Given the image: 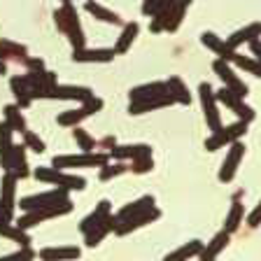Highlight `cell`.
Segmentation results:
<instances>
[{
  "label": "cell",
  "instance_id": "6da1fadb",
  "mask_svg": "<svg viewBox=\"0 0 261 261\" xmlns=\"http://www.w3.org/2000/svg\"><path fill=\"white\" fill-rule=\"evenodd\" d=\"M54 19H56L59 31L70 40L72 49H84L87 47V35H84V28H82L80 16H77V7L72 5V3H68V5H63L61 10H56Z\"/></svg>",
  "mask_w": 261,
  "mask_h": 261
},
{
  "label": "cell",
  "instance_id": "7a4b0ae2",
  "mask_svg": "<svg viewBox=\"0 0 261 261\" xmlns=\"http://www.w3.org/2000/svg\"><path fill=\"white\" fill-rule=\"evenodd\" d=\"M35 179L44 182V185H54L56 189H63V191H82L87 187V179L80 177V175H70V173H63L59 168H49V166H40L35 168Z\"/></svg>",
  "mask_w": 261,
  "mask_h": 261
},
{
  "label": "cell",
  "instance_id": "3957f363",
  "mask_svg": "<svg viewBox=\"0 0 261 261\" xmlns=\"http://www.w3.org/2000/svg\"><path fill=\"white\" fill-rule=\"evenodd\" d=\"M105 163H110L108 152H82V154H63V156H54L51 168H103Z\"/></svg>",
  "mask_w": 261,
  "mask_h": 261
},
{
  "label": "cell",
  "instance_id": "277c9868",
  "mask_svg": "<svg viewBox=\"0 0 261 261\" xmlns=\"http://www.w3.org/2000/svg\"><path fill=\"white\" fill-rule=\"evenodd\" d=\"M72 210V203L70 201H63L59 205H51V207H40V210H31V212H23L21 217L16 219V226L21 231H28V228L38 226V224L47 222V219H54V217H63L68 212Z\"/></svg>",
  "mask_w": 261,
  "mask_h": 261
},
{
  "label": "cell",
  "instance_id": "5b68a950",
  "mask_svg": "<svg viewBox=\"0 0 261 261\" xmlns=\"http://www.w3.org/2000/svg\"><path fill=\"white\" fill-rule=\"evenodd\" d=\"M103 110V100L100 98L93 96L91 100H87V103H82L80 108L75 110H65V112H61L59 117H56V124L59 126H65V128H75L80 121L89 119V117H93L96 112H100Z\"/></svg>",
  "mask_w": 261,
  "mask_h": 261
},
{
  "label": "cell",
  "instance_id": "8992f818",
  "mask_svg": "<svg viewBox=\"0 0 261 261\" xmlns=\"http://www.w3.org/2000/svg\"><path fill=\"white\" fill-rule=\"evenodd\" d=\"M245 133H247V124H245V121H236V124H231V126H222V128L215 130L205 140V149L207 152H217L222 147L238 142Z\"/></svg>",
  "mask_w": 261,
  "mask_h": 261
},
{
  "label": "cell",
  "instance_id": "52a82bcc",
  "mask_svg": "<svg viewBox=\"0 0 261 261\" xmlns=\"http://www.w3.org/2000/svg\"><path fill=\"white\" fill-rule=\"evenodd\" d=\"M215 96H217V103H222L224 108H228L231 112L238 117V121H245V124H250L252 119L256 117V112L250 108V105L245 103V98L236 96L233 91H228L226 87H222L219 91H215Z\"/></svg>",
  "mask_w": 261,
  "mask_h": 261
},
{
  "label": "cell",
  "instance_id": "ba28073f",
  "mask_svg": "<svg viewBox=\"0 0 261 261\" xmlns=\"http://www.w3.org/2000/svg\"><path fill=\"white\" fill-rule=\"evenodd\" d=\"M198 96H201V105H203V114H205V124L207 128L215 133V130L222 128V117H219V108H217V96H215V89L203 82L198 87Z\"/></svg>",
  "mask_w": 261,
  "mask_h": 261
},
{
  "label": "cell",
  "instance_id": "9c48e42d",
  "mask_svg": "<svg viewBox=\"0 0 261 261\" xmlns=\"http://www.w3.org/2000/svg\"><path fill=\"white\" fill-rule=\"evenodd\" d=\"M63 201H70L68 198V191L63 189H51V191H44V194H33L26 196L19 201V207L23 212H31V210H40V207H51V205H59Z\"/></svg>",
  "mask_w": 261,
  "mask_h": 261
},
{
  "label": "cell",
  "instance_id": "30bf717a",
  "mask_svg": "<svg viewBox=\"0 0 261 261\" xmlns=\"http://www.w3.org/2000/svg\"><path fill=\"white\" fill-rule=\"evenodd\" d=\"M245 156V145L243 142H233V145H228V152L226 156H224V163H222V168H219V182H224V185H228V182H233L236 173H238V166L240 161H243Z\"/></svg>",
  "mask_w": 261,
  "mask_h": 261
},
{
  "label": "cell",
  "instance_id": "8fae6325",
  "mask_svg": "<svg viewBox=\"0 0 261 261\" xmlns=\"http://www.w3.org/2000/svg\"><path fill=\"white\" fill-rule=\"evenodd\" d=\"M212 70H215V72L219 75V80L224 82V87H226L228 91H233L236 96H240V98L247 96V84H245V82L240 80L238 75H236V70L226 63V61L217 59L215 63H212Z\"/></svg>",
  "mask_w": 261,
  "mask_h": 261
},
{
  "label": "cell",
  "instance_id": "7c38bea8",
  "mask_svg": "<svg viewBox=\"0 0 261 261\" xmlns=\"http://www.w3.org/2000/svg\"><path fill=\"white\" fill-rule=\"evenodd\" d=\"M44 98H56V100H80L87 103L93 98V91L89 87H75V84H56L54 89H49Z\"/></svg>",
  "mask_w": 261,
  "mask_h": 261
},
{
  "label": "cell",
  "instance_id": "4fadbf2b",
  "mask_svg": "<svg viewBox=\"0 0 261 261\" xmlns=\"http://www.w3.org/2000/svg\"><path fill=\"white\" fill-rule=\"evenodd\" d=\"M159 217H161V210H159V207H149V210L140 212V215H133V217L119 222V224H117V228H114V233H117V236H128L130 231H138V228L147 226V224L156 222Z\"/></svg>",
  "mask_w": 261,
  "mask_h": 261
},
{
  "label": "cell",
  "instance_id": "5bb4252c",
  "mask_svg": "<svg viewBox=\"0 0 261 261\" xmlns=\"http://www.w3.org/2000/svg\"><path fill=\"white\" fill-rule=\"evenodd\" d=\"M219 59L226 61L228 65L243 68L245 72H250V75H254V77H261V63L254 59V56H243L238 49L226 47V51H222V54H219Z\"/></svg>",
  "mask_w": 261,
  "mask_h": 261
},
{
  "label": "cell",
  "instance_id": "9a60e30c",
  "mask_svg": "<svg viewBox=\"0 0 261 261\" xmlns=\"http://www.w3.org/2000/svg\"><path fill=\"white\" fill-rule=\"evenodd\" d=\"M16 185H19V179L14 177L12 173H5L3 179H0V205L5 207L7 217H14V207H16Z\"/></svg>",
  "mask_w": 261,
  "mask_h": 261
},
{
  "label": "cell",
  "instance_id": "2e32d148",
  "mask_svg": "<svg viewBox=\"0 0 261 261\" xmlns=\"http://www.w3.org/2000/svg\"><path fill=\"white\" fill-rule=\"evenodd\" d=\"M159 96H170L168 93V82H149V84H140V87L130 89V93H128L130 103H142V100L159 98Z\"/></svg>",
  "mask_w": 261,
  "mask_h": 261
},
{
  "label": "cell",
  "instance_id": "e0dca14e",
  "mask_svg": "<svg viewBox=\"0 0 261 261\" xmlns=\"http://www.w3.org/2000/svg\"><path fill=\"white\" fill-rule=\"evenodd\" d=\"M110 159L117 161H136L142 156H152V147L149 145H114L112 149H108Z\"/></svg>",
  "mask_w": 261,
  "mask_h": 261
},
{
  "label": "cell",
  "instance_id": "ac0fdd59",
  "mask_svg": "<svg viewBox=\"0 0 261 261\" xmlns=\"http://www.w3.org/2000/svg\"><path fill=\"white\" fill-rule=\"evenodd\" d=\"M114 56V49H72L75 63H110Z\"/></svg>",
  "mask_w": 261,
  "mask_h": 261
},
{
  "label": "cell",
  "instance_id": "d6986e66",
  "mask_svg": "<svg viewBox=\"0 0 261 261\" xmlns=\"http://www.w3.org/2000/svg\"><path fill=\"white\" fill-rule=\"evenodd\" d=\"M12 152H14V130L3 121V124H0V166H3L5 173H10Z\"/></svg>",
  "mask_w": 261,
  "mask_h": 261
},
{
  "label": "cell",
  "instance_id": "ffe728a7",
  "mask_svg": "<svg viewBox=\"0 0 261 261\" xmlns=\"http://www.w3.org/2000/svg\"><path fill=\"white\" fill-rule=\"evenodd\" d=\"M228 240H231V233H226V231L222 228L219 233L212 236L210 243L203 245V250H201V254H198V259H201V261H217V256L226 250Z\"/></svg>",
  "mask_w": 261,
  "mask_h": 261
},
{
  "label": "cell",
  "instance_id": "44dd1931",
  "mask_svg": "<svg viewBox=\"0 0 261 261\" xmlns=\"http://www.w3.org/2000/svg\"><path fill=\"white\" fill-rule=\"evenodd\" d=\"M117 224H119V219L114 217V215L105 217V219H103V224H98L96 228H91V231H89V233L84 236V245H87V247H96V245H100L110 233H114Z\"/></svg>",
  "mask_w": 261,
  "mask_h": 261
},
{
  "label": "cell",
  "instance_id": "7402d4cb",
  "mask_svg": "<svg viewBox=\"0 0 261 261\" xmlns=\"http://www.w3.org/2000/svg\"><path fill=\"white\" fill-rule=\"evenodd\" d=\"M82 250L75 245H68V247H44L38 252L40 261H75L80 259Z\"/></svg>",
  "mask_w": 261,
  "mask_h": 261
},
{
  "label": "cell",
  "instance_id": "603a6c76",
  "mask_svg": "<svg viewBox=\"0 0 261 261\" xmlns=\"http://www.w3.org/2000/svg\"><path fill=\"white\" fill-rule=\"evenodd\" d=\"M261 38V21H254V23H247V26H243L240 31H236L231 38L226 40V44L231 49H238L240 44L245 42H254V40Z\"/></svg>",
  "mask_w": 261,
  "mask_h": 261
},
{
  "label": "cell",
  "instance_id": "cb8c5ba5",
  "mask_svg": "<svg viewBox=\"0 0 261 261\" xmlns=\"http://www.w3.org/2000/svg\"><path fill=\"white\" fill-rule=\"evenodd\" d=\"M110 215H112V205H110V201H100L96 205V210H93L91 215H87V217L80 222V231L87 236L91 228H96L98 224H103V219L110 217Z\"/></svg>",
  "mask_w": 261,
  "mask_h": 261
},
{
  "label": "cell",
  "instance_id": "d4e9b609",
  "mask_svg": "<svg viewBox=\"0 0 261 261\" xmlns=\"http://www.w3.org/2000/svg\"><path fill=\"white\" fill-rule=\"evenodd\" d=\"M203 245L205 243H201V240H189V243L179 245L177 250H173L170 254L163 256V261H189V259H194V256L201 254Z\"/></svg>",
  "mask_w": 261,
  "mask_h": 261
},
{
  "label": "cell",
  "instance_id": "484cf974",
  "mask_svg": "<svg viewBox=\"0 0 261 261\" xmlns=\"http://www.w3.org/2000/svg\"><path fill=\"white\" fill-rule=\"evenodd\" d=\"M84 10H87L93 19H98V21H103V23H112V26H119L121 23V19H119L117 12L108 10V7L100 5V3H96V0H87V3H84Z\"/></svg>",
  "mask_w": 261,
  "mask_h": 261
},
{
  "label": "cell",
  "instance_id": "4316f807",
  "mask_svg": "<svg viewBox=\"0 0 261 261\" xmlns=\"http://www.w3.org/2000/svg\"><path fill=\"white\" fill-rule=\"evenodd\" d=\"M0 238L14 240V243H19V247H31V236H28V231H21L16 224L7 222V219H0Z\"/></svg>",
  "mask_w": 261,
  "mask_h": 261
},
{
  "label": "cell",
  "instance_id": "83f0119b",
  "mask_svg": "<svg viewBox=\"0 0 261 261\" xmlns=\"http://www.w3.org/2000/svg\"><path fill=\"white\" fill-rule=\"evenodd\" d=\"M10 173L14 175L16 179H26L28 175H31V168H28V161H26V145H14Z\"/></svg>",
  "mask_w": 261,
  "mask_h": 261
},
{
  "label": "cell",
  "instance_id": "f1b7e54d",
  "mask_svg": "<svg viewBox=\"0 0 261 261\" xmlns=\"http://www.w3.org/2000/svg\"><path fill=\"white\" fill-rule=\"evenodd\" d=\"M0 59L3 61L12 59V61H19V63L26 65L31 56H28L23 44H16V42H12V40H0Z\"/></svg>",
  "mask_w": 261,
  "mask_h": 261
},
{
  "label": "cell",
  "instance_id": "f546056e",
  "mask_svg": "<svg viewBox=\"0 0 261 261\" xmlns=\"http://www.w3.org/2000/svg\"><path fill=\"white\" fill-rule=\"evenodd\" d=\"M173 5H175V0H163L161 7L154 12L152 21H149V31H152V33L166 31V26H168V19H170V14H173Z\"/></svg>",
  "mask_w": 261,
  "mask_h": 261
},
{
  "label": "cell",
  "instance_id": "4dcf8cb0",
  "mask_svg": "<svg viewBox=\"0 0 261 261\" xmlns=\"http://www.w3.org/2000/svg\"><path fill=\"white\" fill-rule=\"evenodd\" d=\"M149 207H154V196H142V198H138V201L124 205L119 212H117V215H114V217L119 219V222H124V219L133 217V215H140V212L149 210Z\"/></svg>",
  "mask_w": 261,
  "mask_h": 261
},
{
  "label": "cell",
  "instance_id": "1f68e13d",
  "mask_svg": "<svg viewBox=\"0 0 261 261\" xmlns=\"http://www.w3.org/2000/svg\"><path fill=\"white\" fill-rule=\"evenodd\" d=\"M175 103L173 96H159V98H149V100H142V103H130L128 105V112L130 114H145V112H152V110H161L166 105Z\"/></svg>",
  "mask_w": 261,
  "mask_h": 261
},
{
  "label": "cell",
  "instance_id": "d6a6232c",
  "mask_svg": "<svg viewBox=\"0 0 261 261\" xmlns=\"http://www.w3.org/2000/svg\"><path fill=\"white\" fill-rule=\"evenodd\" d=\"M138 31H140V26H138L136 21L124 23V31H121V35H119V40H117V44H114V54H126V51L130 49V44L136 42Z\"/></svg>",
  "mask_w": 261,
  "mask_h": 261
},
{
  "label": "cell",
  "instance_id": "836d02e7",
  "mask_svg": "<svg viewBox=\"0 0 261 261\" xmlns=\"http://www.w3.org/2000/svg\"><path fill=\"white\" fill-rule=\"evenodd\" d=\"M10 89H12V93H14V98H16L14 105H19V110H26L28 105L33 103V98H31V93H28V87H26V82H23V77H19V75L12 77Z\"/></svg>",
  "mask_w": 261,
  "mask_h": 261
},
{
  "label": "cell",
  "instance_id": "e575fe53",
  "mask_svg": "<svg viewBox=\"0 0 261 261\" xmlns=\"http://www.w3.org/2000/svg\"><path fill=\"white\" fill-rule=\"evenodd\" d=\"M5 124L10 126L14 133H26L28 130V126H26V119H23V114H21V110H19V105H5Z\"/></svg>",
  "mask_w": 261,
  "mask_h": 261
},
{
  "label": "cell",
  "instance_id": "d590c367",
  "mask_svg": "<svg viewBox=\"0 0 261 261\" xmlns=\"http://www.w3.org/2000/svg\"><path fill=\"white\" fill-rule=\"evenodd\" d=\"M243 217H245L243 203L236 198V201L231 203V210H228V215H226V224H224V231H226V233H236V231L240 228V224H243Z\"/></svg>",
  "mask_w": 261,
  "mask_h": 261
},
{
  "label": "cell",
  "instance_id": "8d00e7d4",
  "mask_svg": "<svg viewBox=\"0 0 261 261\" xmlns=\"http://www.w3.org/2000/svg\"><path fill=\"white\" fill-rule=\"evenodd\" d=\"M168 93L173 96L175 103H182V105H189L191 103V93L187 89V84L179 77H170L168 80Z\"/></svg>",
  "mask_w": 261,
  "mask_h": 261
},
{
  "label": "cell",
  "instance_id": "74e56055",
  "mask_svg": "<svg viewBox=\"0 0 261 261\" xmlns=\"http://www.w3.org/2000/svg\"><path fill=\"white\" fill-rule=\"evenodd\" d=\"M130 170V166L126 161H119V163H105L103 168H100V182H110V179H114V177H119V175H124V173H128Z\"/></svg>",
  "mask_w": 261,
  "mask_h": 261
},
{
  "label": "cell",
  "instance_id": "f35d334b",
  "mask_svg": "<svg viewBox=\"0 0 261 261\" xmlns=\"http://www.w3.org/2000/svg\"><path fill=\"white\" fill-rule=\"evenodd\" d=\"M72 138H75L77 147H80L82 152H93V149H96V140H93V138L89 136L84 128H80V126H75V128H72Z\"/></svg>",
  "mask_w": 261,
  "mask_h": 261
},
{
  "label": "cell",
  "instance_id": "ab89813d",
  "mask_svg": "<svg viewBox=\"0 0 261 261\" xmlns=\"http://www.w3.org/2000/svg\"><path fill=\"white\" fill-rule=\"evenodd\" d=\"M35 256H38V252L33 250V247H19V250L12 252V254L0 256V261H33Z\"/></svg>",
  "mask_w": 261,
  "mask_h": 261
},
{
  "label": "cell",
  "instance_id": "60d3db41",
  "mask_svg": "<svg viewBox=\"0 0 261 261\" xmlns=\"http://www.w3.org/2000/svg\"><path fill=\"white\" fill-rule=\"evenodd\" d=\"M23 145H26V149H31V152H35V154H42L44 152L42 138H38L33 130H26V133H23Z\"/></svg>",
  "mask_w": 261,
  "mask_h": 261
},
{
  "label": "cell",
  "instance_id": "b9f144b4",
  "mask_svg": "<svg viewBox=\"0 0 261 261\" xmlns=\"http://www.w3.org/2000/svg\"><path fill=\"white\" fill-rule=\"evenodd\" d=\"M152 168H154L152 156H142V159H136V161H130V170H133V173H138V175L149 173Z\"/></svg>",
  "mask_w": 261,
  "mask_h": 261
},
{
  "label": "cell",
  "instance_id": "7bdbcfd3",
  "mask_svg": "<svg viewBox=\"0 0 261 261\" xmlns=\"http://www.w3.org/2000/svg\"><path fill=\"white\" fill-rule=\"evenodd\" d=\"M247 226H252V228L261 226V201L256 203V207L250 212V217H247Z\"/></svg>",
  "mask_w": 261,
  "mask_h": 261
},
{
  "label": "cell",
  "instance_id": "ee69618b",
  "mask_svg": "<svg viewBox=\"0 0 261 261\" xmlns=\"http://www.w3.org/2000/svg\"><path fill=\"white\" fill-rule=\"evenodd\" d=\"M161 3H163V0H145V3H142V14H145V16H154V12L161 7Z\"/></svg>",
  "mask_w": 261,
  "mask_h": 261
},
{
  "label": "cell",
  "instance_id": "f6af8a7d",
  "mask_svg": "<svg viewBox=\"0 0 261 261\" xmlns=\"http://www.w3.org/2000/svg\"><path fill=\"white\" fill-rule=\"evenodd\" d=\"M28 70H35V72H38V70H44V61L42 59H28Z\"/></svg>",
  "mask_w": 261,
  "mask_h": 261
},
{
  "label": "cell",
  "instance_id": "bcb514c9",
  "mask_svg": "<svg viewBox=\"0 0 261 261\" xmlns=\"http://www.w3.org/2000/svg\"><path fill=\"white\" fill-rule=\"evenodd\" d=\"M250 49H252V56H254V59L261 63V38L254 40V42H250Z\"/></svg>",
  "mask_w": 261,
  "mask_h": 261
},
{
  "label": "cell",
  "instance_id": "7dc6e473",
  "mask_svg": "<svg viewBox=\"0 0 261 261\" xmlns=\"http://www.w3.org/2000/svg\"><path fill=\"white\" fill-rule=\"evenodd\" d=\"M0 219H7V222H12V219L7 217V212H5V207H3V205H0Z\"/></svg>",
  "mask_w": 261,
  "mask_h": 261
},
{
  "label": "cell",
  "instance_id": "c3c4849f",
  "mask_svg": "<svg viewBox=\"0 0 261 261\" xmlns=\"http://www.w3.org/2000/svg\"><path fill=\"white\" fill-rule=\"evenodd\" d=\"M5 72H7V65H5V61L0 59V75H5Z\"/></svg>",
  "mask_w": 261,
  "mask_h": 261
},
{
  "label": "cell",
  "instance_id": "681fc988",
  "mask_svg": "<svg viewBox=\"0 0 261 261\" xmlns=\"http://www.w3.org/2000/svg\"><path fill=\"white\" fill-rule=\"evenodd\" d=\"M61 3H63V5H68V3H72V0H61Z\"/></svg>",
  "mask_w": 261,
  "mask_h": 261
}]
</instances>
